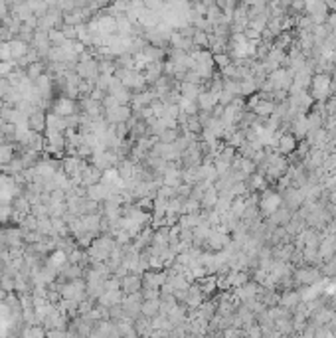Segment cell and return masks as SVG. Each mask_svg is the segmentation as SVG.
I'll list each match as a JSON object with an SVG mask.
<instances>
[{
    "label": "cell",
    "mask_w": 336,
    "mask_h": 338,
    "mask_svg": "<svg viewBox=\"0 0 336 338\" xmlns=\"http://www.w3.org/2000/svg\"><path fill=\"white\" fill-rule=\"evenodd\" d=\"M318 277H320L318 269H314V267H307V269H297L293 279H297L301 285H313Z\"/></svg>",
    "instance_id": "cell-7"
},
{
    "label": "cell",
    "mask_w": 336,
    "mask_h": 338,
    "mask_svg": "<svg viewBox=\"0 0 336 338\" xmlns=\"http://www.w3.org/2000/svg\"><path fill=\"white\" fill-rule=\"evenodd\" d=\"M192 44H194L196 50H206L208 47V34L206 32H198L194 34V38H192Z\"/></svg>",
    "instance_id": "cell-11"
},
{
    "label": "cell",
    "mask_w": 336,
    "mask_h": 338,
    "mask_svg": "<svg viewBox=\"0 0 336 338\" xmlns=\"http://www.w3.org/2000/svg\"><path fill=\"white\" fill-rule=\"evenodd\" d=\"M14 157H16L14 144H2V147H0V166L10 164V160H12Z\"/></svg>",
    "instance_id": "cell-10"
},
{
    "label": "cell",
    "mask_w": 336,
    "mask_h": 338,
    "mask_svg": "<svg viewBox=\"0 0 336 338\" xmlns=\"http://www.w3.org/2000/svg\"><path fill=\"white\" fill-rule=\"evenodd\" d=\"M275 151H277L279 155H283V157L295 153V151H297V138H295L291 133H281Z\"/></svg>",
    "instance_id": "cell-4"
},
{
    "label": "cell",
    "mask_w": 336,
    "mask_h": 338,
    "mask_svg": "<svg viewBox=\"0 0 336 338\" xmlns=\"http://www.w3.org/2000/svg\"><path fill=\"white\" fill-rule=\"evenodd\" d=\"M283 206V200H281V194L279 192H263L261 194V202H259V212L263 214V216H273L279 208Z\"/></svg>",
    "instance_id": "cell-2"
},
{
    "label": "cell",
    "mask_w": 336,
    "mask_h": 338,
    "mask_svg": "<svg viewBox=\"0 0 336 338\" xmlns=\"http://www.w3.org/2000/svg\"><path fill=\"white\" fill-rule=\"evenodd\" d=\"M142 289V279L140 275H134V273H129L127 277L121 279V291L125 295H134V293H140Z\"/></svg>",
    "instance_id": "cell-5"
},
{
    "label": "cell",
    "mask_w": 336,
    "mask_h": 338,
    "mask_svg": "<svg viewBox=\"0 0 336 338\" xmlns=\"http://www.w3.org/2000/svg\"><path fill=\"white\" fill-rule=\"evenodd\" d=\"M26 123H28V129H30L32 133L44 135L45 129H47V113L42 111V109H36V111H32V113L28 115Z\"/></svg>",
    "instance_id": "cell-3"
},
{
    "label": "cell",
    "mask_w": 336,
    "mask_h": 338,
    "mask_svg": "<svg viewBox=\"0 0 336 338\" xmlns=\"http://www.w3.org/2000/svg\"><path fill=\"white\" fill-rule=\"evenodd\" d=\"M293 214H295V212H291L289 208L281 206L273 216H269V222H271L273 225H277V227H285L287 224H289V222L293 220Z\"/></svg>",
    "instance_id": "cell-6"
},
{
    "label": "cell",
    "mask_w": 336,
    "mask_h": 338,
    "mask_svg": "<svg viewBox=\"0 0 336 338\" xmlns=\"http://www.w3.org/2000/svg\"><path fill=\"white\" fill-rule=\"evenodd\" d=\"M330 81L332 77L326 75V73H316L313 75V81H311V95L314 99L322 101L324 97H328V93H330Z\"/></svg>",
    "instance_id": "cell-1"
},
{
    "label": "cell",
    "mask_w": 336,
    "mask_h": 338,
    "mask_svg": "<svg viewBox=\"0 0 336 338\" xmlns=\"http://www.w3.org/2000/svg\"><path fill=\"white\" fill-rule=\"evenodd\" d=\"M218 105V95L210 93V91H202L200 93V97H198V107L200 111L204 113H212V109Z\"/></svg>",
    "instance_id": "cell-8"
},
{
    "label": "cell",
    "mask_w": 336,
    "mask_h": 338,
    "mask_svg": "<svg viewBox=\"0 0 336 338\" xmlns=\"http://www.w3.org/2000/svg\"><path fill=\"white\" fill-rule=\"evenodd\" d=\"M66 117L54 115V113H47V129L50 133H66Z\"/></svg>",
    "instance_id": "cell-9"
}]
</instances>
